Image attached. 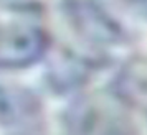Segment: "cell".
I'll return each instance as SVG.
<instances>
[{"mask_svg":"<svg viewBox=\"0 0 147 135\" xmlns=\"http://www.w3.org/2000/svg\"><path fill=\"white\" fill-rule=\"evenodd\" d=\"M47 38L32 25H10L0 30V68H25L41 58Z\"/></svg>","mask_w":147,"mask_h":135,"instance_id":"6da1fadb","label":"cell"},{"mask_svg":"<svg viewBox=\"0 0 147 135\" xmlns=\"http://www.w3.org/2000/svg\"><path fill=\"white\" fill-rule=\"evenodd\" d=\"M40 117V102L30 91L12 86L0 88V124L12 128H28Z\"/></svg>","mask_w":147,"mask_h":135,"instance_id":"7a4b0ae2","label":"cell"},{"mask_svg":"<svg viewBox=\"0 0 147 135\" xmlns=\"http://www.w3.org/2000/svg\"><path fill=\"white\" fill-rule=\"evenodd\" d=\"M68 15L83 35L93 40H111L114 36L113 21L89 0H68Z\"/></svg>","mask_w":147,"mask_h":135,"instance_id":"3957f363","label":"cell"}]
</instances>
